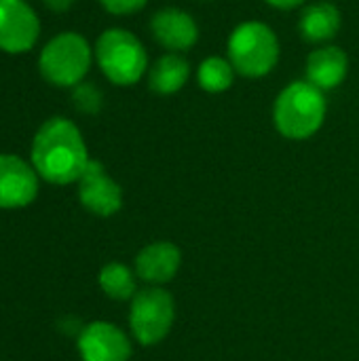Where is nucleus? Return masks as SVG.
Returning <instances> with one entry per match:
<instances>
[{"instance_id": "obj_1", "label": "nucleus", "mask_w": 359, "mask_h": 361, "mask_svg": "<svg viewBox=\"0 0 359 361\" xmlns=\"http://www.w3.org/2000/svg\"><path fill=\"white\" fill-rule=\"evenodd\" d=\"M89 161L83 133L72 121L53 116L36 131L32 142V167L49 184L66 186L78 182Z\"/></svg>"}, {"instance_id": "obj_2", "label": "nucleus", "mask_w": 359, "mask_h": 361, "mask_svg": "<svg viewBox=\"0 0 359 361\" xmlns=\"http://www.w3.org/2000/svg\"><path fill=\"white\" fill-rule=\"evenodd\" d=\"M326 112L328 104L324 91L309 80H294L277 95L273 121L284 137L307 140L322 129Z\"/></svg>"}, {"instance_id": "obj_3", "label": "nucleus", "mask_w": 359, "mask_h": 361, "mask_svg": "<svg viewBox=\"0 0 359 361\" xmlns=\"http://www.w3.org/2000/svg\"><path fill=\"white\" fill-rule=\"evenodd\" d=\"M279 38L264 21H243L229 36V61L245 78H262L279 61Z\"/></svg>"}, {"instance_id": "obj_4", "label": "nucleus", "mask_w": 359, "mask_h": 361, "mask_svg": "<svg viewBox=\"0 0 359 361\" xmlns=\"http://www.w3.org/2000/svg\"><path fill=\"white\" fill-rule=\"evenodd\" d=\"M93 53L104 76L118 87L135 85L148 70V53L142 40L123 27L102 32Z\"/></svg>"}, {"instance_id": "obj_5", "label": "nucleus", "mask_w": 359, "mask_h": 361, "mask_svg": "<svg viewBox=\"0 0 359 361\" xmlns=\"http://www.w3.org/2000/svg\"><path fill=\"white\" fill-rule=\"evenodd\" d=\"M93 55L95 53L85 36L78 32H61L42 47L38 55V70L47 82L72 89L85 80Z\"/></svg>"}, {"instance_id": "obj_6", "label": "nucleus", "mask_w": 359, "mask_h": 361, "mask_svg": "<svg viewBox=\"0 0 359 361\" xmlns=\"http://www.w3.org/2000/svg\"><path fill=\"white\" fill-rule=\"evenodd\" d=\"M176 317V305L169 292L161 288L142 290L131 298V311H129V326L133 336L140 345H157L161 343Z\"/></svg>"}, {"instance_id": "obj_7", "label": "nucleus", "mask_w": 359, "mask_h": 361, "mask_svg": "<svg viewBox=\"0 0 359 361\" xmlns=\"http://www.w3.org/2000/svg\"><path fill=\"white\" fill-rule=\"evenodd\" d=\"M40 36V19L25 0H0V51L19 55Z\"/></svg>"}, {"instance_id": "obj_8", "label": "nucleus", "mask_w": 359, "mask_h": 361, "mask_svg": "<svg viewBox=\"0 0 359 361\" xmlns=\"http://www.w3.org/2000/svg\"><path fill=\"white\" fill-rule=\"evenodd\" d=\"M36 169L17 154H0V209H19L38 195Z\"/></svg>"}, {"instance_id": "obj_9", "label": "nucleus", "mask_w": 359, "mask_h": 361, "mask_svg": "<svg viewBox=\"0 0 359 361\" xmlns=\"http://www.w3.org/2000/svg\"><path fill=\"white\" fill-rule=\"evenodd\" d=\"M78 199L87 212L106 218L121 209L123 190L106 173V169L99 161H89L85 173L78 180Z\"/></svg>"}, {"instance_id": "obj_10", "label": "nucleus", "mask_w": 359, "mask_h": 361, "mask_svg": "<svg viewBox=\"0 0 359 361\" xmlns=\"http://www.w3.org/2000/svg\"><path fill=\"white\" fill-rule=\"evenodd\" d=\"M83 361H129L131 343L121 328L108 322H93L78 336Z\"/></svg>"}, {"instance_id": "obj_11", "label": "nucleus", "mask_w": 359, "mask_h": 361, "mask_svg": "<svg viewBox=\"0 0 359 361\" xmlns=\"http://www.w3.org/2000/svg\"><path fill=\"white\" fill-rule=\"evenodd\" d=\"M150 32L154 40L169 53H184L199 40V25L195 17L178 6L157 11L150 19Z\"/></svg>"}, {"instance_id": "obj_12", "label": "nucleus", "mask_w": 359, "mask_h": 361, "mask_svg": "<svg viewBox=\"0 0 359 361\" xmlns=\"http://www.w3.org/2000/svg\"><path fill=\"white\" fill-rule=\"evenodd\" d=\"M349 72V57L341 47H320L307 57V80L322 91L336 89L345 82Z\"/></svg>"}, {"instance_id": "obj_13", "label": "nucleus", "mask_w": 359, "mask_h": 361, "mask_svg": "<svg viewBox=\"0 0 359 361\" xmlns=\"http://www.w3.org/2000/svg\"><path fill=\"white\" fill-rule=\"evenodd\" d=\"M182 256L180 250L169 241H157L146 245L135 258L138 275L148 283H167L176 277Z\"/></svg>"}, {"instance_id": "obj_14", "label": "nucleus", "mask_w": 359, "mask_h": 361, "mask_svg": "<svg viewBox=\"0 0 359 361\" xmlns=\"http://www.w3.org/2000/svg\"><path fill=\"white\" fill-rule=\"evenodd\" d=\"M341 21V11L332 2H313L300 13L298 30L309 42H326L339 34Z\"/></svg>"}, {"instance_id": "obj_15", "label": "nucleus", "mask_w": 359, "mask_h": 361, "mask_svg": "<svg viewBox=\"0 0 359 361\" xmlns=\"http://www.w3.org/2000/svg\"><path fill=\"white\" fill-rule=\"evenodd\" d=\"M190 76V63L180 53H165L148 72V87L159 95L178 93Z\"/></svg>"}, {"instance_id": "obj_16", "label": "nucleus", "mask_w": 359, "mask_h": 361, "mask_svg": "<svg viewBox=\"0 0 359 361\" xmlns=\"http://www.w3.org/2000/svg\"><path fill=\"white\" fill-rule=\"evenodd\" d=\"M235 68L233 63L226 59V57H218V55H212V57H205L201 63H199V70H197V82L203 91L207 93H222L226 89L233 87L235 82Z\"/></svg>"}, {"instance_id": "obj_17", "label": "nucleus", "mask_w": 359, "mask_h": 361, "mask_svg": "<svg viewBox=\"0 0 359 361\" xmlns=\"http://www.w3.org/2000/svg\"><path fill=\"white\" fill-rule=\"evenodd\" d=\"M99 288L114 300H129L135 296V277L125 264L110 262L99 273Z\"/></svg>"}, {"instance_id": "obj_18", "label": "nucleus", "mask_w": 359, "mask_h": 361, "mask_svg": "<svg viewBox=\"0 0 359 361\" xmlns=\"http://www.w3.org/2000/svg\"><path fill=\"white\" fill-rule=\"evenodd\" d=\"M72 102H74L76 110H80L85 114H97L104 104V95L93 82L83 80L76 87H72Z\"/></svg>"}, {"instance_id": "obj_19", "label": "nucleus", "mask_w": 359, "mask_h": 361, "mask_svg": "<svg viewBox=\"0 0 359 361\" xmlns=\"http://www.w3.org/2000/svg\"><path fill=\"white\" fill-rule=\"evenodd\" d=\"M99 4L112 15H131L142 11L148 0H99Z\"/></svg>"}, {"instance_id": "obj_20", "label": "nucleus", "mask_w": 359, "mask_h": 361, "mask_svg": "<svg viewBox=\"0 0 359 361\" xmlns=\"http://www.w3.org/2000/svg\"><path fill=\"white\" fill-rule=\"evenodd\" d=\"M264 2L273 8H279V11H292V8L305 4V0H264Z\"/></svg>"}, {"instance_id": "obj_21", "label": "nucleus", "mask_w": 359, "mask_h": 361, "mask_svg": "<svg viewBox=\"0 0 359 361\" xmlns=\"http://www.w3.org/2000/svg\"><path fill=\"white\" fill-rule=\"evenodd\" d=\"M51 11H57V13H61V11H68L72 4H74V0H42Z\"/></svg>"}, {"instance_id": "obj_22", "label": "nucleus", "mask_w": 359, "mask_h": 361, "mask_svg": "<svg viewBox=\"0 0 359 361\" xmlns=\"http://www.w3.org/2000/svg\"><path fill=\"white\" fill-rule=\"evenodd\" d=\"M203 2H207V0H203Z\"/></svg>"}]
</instances>
